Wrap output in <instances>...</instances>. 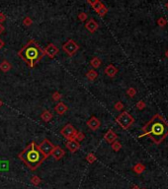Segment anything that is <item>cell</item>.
<instances>
[{
    "label": "cell",
    "mask_w": 168,
    "mask_h": 189,
    "mask_svg": "<svg viewBox=\"0 0 168 189\" xmlns=\"http://www.w3.org/2000/svg\"><path fill=\"white\" fill-rule=\"evenodd\" d=\"M52 100H55V102H58V100H60L61 99V94L60 93H58V92H55L54 94H52Z\"/></svg>",
    "instance_id": "f1b7e54d"
},
{
    "label": "cell",
    "mask_w": 168,
    "mask_h": 189,
    "mask_svg": "<svg viewBox=\"0 0 168 189\" xmlns=\"http://www.w3.org/2000/svg\"><path fill=\"white\" fill-rule=\"evenodd\" d=\"M165 6H166V8H167V9H168V2H167V3H166V5H165Z\"/></svg>",
    "instance_id": "ab89813d"
},
{
    "label": "cell",
    "mask_w": 168,
    "mask_h": 189,
    "mask_svg": "<svg viewBox=\"0 0 168 189\" xmlns=\"http://www.w3.org/2000/svg\"><path fill=\"white\" fill-rule=\"evenodd\" d=\"M86 161L89 162V164H93V162L96 161V156L94 155L93 153H89L86 156Z\"/></svg>",
    "instance_id": "603a6c76"
},
{
    "label": "cell",
    "mask_w": 168,
    "mask_h": 189,
    "mask_svg": "<svg viewBox=\"0 0 168 189\" xmlns=\"http://www.w3.org/2000/svg\"><path fill=\"white\" fill-rule=\"evenodd\" d=\"M11 64H10V62H8L7 60H3L0 63V70L2 71V72H4V73H6L8 72L10 69H11Z\"/></svg>",
    "instance_id": "e0dca14e"
},
{
    "label": "cell",
    "mask_w": 168,
    "mask_h": 189,
    "mask_svg": "<svg viewBox=\"0 0 168 189\" xmlns=\"http://www.w3.org/2000/svg\"><path fill=\"white\" fill-rule=\"evenodd\" d=\"M87 3H89V4L91 5V7L93 8V10L96 11V12H98L100 9L104 6V4H103L101 1H99V0H95V1H90V0H88Z\"/></svg>",
    "instance_id": "2e32d148"
},
{
    "label": "cell",
    "mask_w": 168,
    "mask_h": 189,
    "mask_svg": "<svg viewBox=\"0 0 168 189\" xmlns=\"http://www.w3.org/2000/svg\"><path fill=\"white\" fill-rule=\"evenodd\" d=\"M2 105H3V102H2V100H0V107H1V106H2Z\"/></svg>",
    "instance_id": "f35d334b"
},
{
    "label": "cell",
    "mask_w": 168,
    "mask_h": 189,
    "mask_svg": "<svg viewBox=\"0 0 168 189\" xmlns=\"http://www.w3.org/2000/svg\"><path fill=\"white\" fill-rule=\"evenodd\" d=\"M107 12H108V8L104 5L101 9H100V10H99L98 12H97V13H98V15H99L100 17H104L105 15L107 14Z\"/></svg>",
    "instance_id": "4316f807"
},
{
    "label": "cell",
    "mask_w": 168,
    "mask_h": 189,
    "mask_svg": "<svg viewBox=\"0 0 168 189\" xmlns=\"http://www.w3.org/2000/svg\"><path fill=\"white\" fill-rule=\"evenodd\" d=\"M41 181H42V180H41V178L39 176H37V175H34L33 177H32L31 178V182H32V184L33 185H35V186H38L41 183Z\"/></svg>",
    "instance_id": "cb8c5ba5"
},
{
    "label": "cell",
    "mask_w": 168,
    "mask_h": 189,
    "mask_svg": "<svg viewBox=\"0 0 168 189\" xmlns=\"http://www.w3.org/2000/svg\"><path fill=\"white\" fill-rule=\"evenodd\" d=\"M145 170V167H144V165L143 164H135L134 168H132V170L135 171V173H137V174H140L143 171Z\"/></svg>",
    "instance_id": "44dd1931"
},
{
    "label": "cell",
    "mask_w": 168,
    "mask_h": 189,
    "mask_svg": "<svg viewBox=\"0 0 168 189\" xmlns=\"http://www.w3.org/2000/svg\"><path fill=\"white\" fill-rule=\"evenodd\" d=\"M157 24L160 27H164V26H166V24H167V22H166V19H165V18H163V17H161V18H159V19L157 20Z\"/></svg>",
    "instance_id": "4dcf8cb0"
},
{
    "label": "cell",
    "mask_w": 168,
    "mask_h": 189,
    "mask_svg": "<svg viewBox=\"0 0 168 189\" xmlns=\"http://www.w3.org/2000/svg\"><path fill=\"white\" fill-rule=\"evenodd\" d=\"M6 20V16H5L4 13H0V24H2L4 21Z\"/></svg>",
    "instance_id": "836d02e7"
},
{
    "label": "cell",
    "mask_w": 168,
    "mask_h": 189,
    "mask_svg": "<svg viewBox=\"0 0 168 189\" xmlns=\"http://www.w3.org/2000/svg\"><path fill=\"white\" fill-rule=\"evenodd\" d=\"M116 121L120 124V126L122 127L123 129H128L129 127L132 126V123L135 122V119L129 112L123 111L122 113L116 118Z\"/></svg>",
    "instance_id": "277c9868"
},
{
    "label": "cell",
    "mask_w": 168,
    "mask_h": 189,
    "mask_svg": "<svg viewBox=\"0 0 168 189\" xmlns=\"http://www.w3.org/2000/svg\"><path fill=\"white\" fill-rule=\"evenodd\" d=\"M132 189H140V188L138 187V186H137V185H134V186H132Z\"/></svg>",
    "instance_id": "8d00e7d4"
},
{
    "label": "cell",
    "mask_w": 168,
    "mask_h": 189,
    "mask_svg": "<svg viewBox=\"0 0 168 189\" xmlns=\"http://www.w3.org/2000/svg\"><path fill=\"white\" fill-rule=\"evenodd\" d=\"M98 28H99L98 23H97L94 19H90L86 24H85V29L90 32H95L97 30H98Z\"/></svg>",
    "instance_id": "7c38bea8"
},
{
    "label": "cell",
    "mask_w": 168,
    "mask_h": 189,
    "mask_svg": "<svg viewBox=\"0 0 168 189\" xmlns=\"http://www.w3.org/2000/svg\"><path fill=\"white\" fill-rule=\"evenodd\" d=\"M121 148H122V144H121L120 142L115 141L112 143V149H113L115 152H119V151L121 150Z\"/></svg>",
    "instance_id": "7402d4cb"
},
{
    "label": "cell",
    "mask_w": 168,
    "mask_h": 189,
    "mask_svg": "<svg viewBox=\"0 0 168 189\" xmlns=\"http://www.w3.org/2000/svg\"><path fill=\"white\" fill-rule=\"evenodd\" d=\"M87 18H88L87 14L84 13V12H82V13H80V14L78 15V20L81 21V22H84V21H86Z\"/></svg>",
    "instance_id": "f546056e"
},
{
    "label": "cell",
    "mask_w": 168,
    "mask_h": 189,
    "mask_svg": "<svg viewBox=\"0 0 168 189\" xmlns=\"http://www.w3.org/2000/svg\"><path fill=\"white\" fill-rule=\"evenodd\" d=\"M32 24H33V20L31 19L30 17H26L24 20H23V25L26 26V27H29L31 26Z\"/></svg>",
    "instance_id": "83f0119b"
},
{
    "label": "cell",
    "mask_w": 168,
    "mask_h": 189,
    "mask_svg": "<svg viewBox=\"0 0 168 189\" xmlns=\"http://www.w3.org/2000/svg\"><path fill=\"white\" fill-rule=\"evenodd\" d=\"M168 135V122L160 115H155L143 127V134L140 137L148 136L156 144L161 143Z\"/></svg>",
    "instance_id": "6da1fadb"
},
{
    "label": "cell",
    "mask_w": 168,
    "mask_h": 189,
    "mask_svg": "<svg viewBox=\"0 0 168 189\" xmlns=\"http://www.w3.org/2000/svg\"><path fill=\"white\" fill-rule=\"evenodd\" d=\"M165 55H166V57L168 58V49L166 50V52H165Z\"/></svg>",
    "instance_id": "74e56055"
},
{
    "label": "cell",
    "mask_w": 168,
    "mask_h": 189,
    "mask_svg": "<svg viewBox=\"0 0 168 189\" xmlns=\"http://www.w3.org/2000/svg\"><path fill=\"white\" fill-rule=\"evenodd\" d=\"M79 49V45L75 43L73 40H68L63 45V50L67 53V55L72 56L74 55L77 50Z\"/></svg>",
    "instance_id": "52a82bcc"
},
{
    "label": "cell",
    "mask_w": 168,
    "mask_h": 189,
    "mask_svg": "<svg viewBox=\"0 0 168 189\" xmlns=\"http://www.w3.org/2000/svg\"><path fill=\"white\" fill-rule=\"evenodd\" d=\"M18 158L21 159L31 170H36L46 159V157L41 152L39 145H37L35 142H31V143L19 154Z\"/></svg>",
    "instance_id": "7a4b0ae2"
},
{
    "label": "cell",
    "mask_w": 168,
    "mask_h": 189,
    "mask_svg": "<svg viewBox=\"0 0 168 189\" xmlns=\"http://www.w3.org/2000/svg\"></svg>",
    "instance_id": "60d3db41"
},
{
    "label": "cell",
    "mask_w": 168,
    "mask_h": 189,
    "mask_svg": "<svg viewBox=\"0 0 168 189\" xmlns=\"http://www.w3.org/2000/svg\"><path fill=\"white\" fill-rule=\"evenodd\" d=\"M127 94H128L129 97H134L135 94H137V91H135V88H129L128 90H127Z\"/></svg>",
    "instance_id": "d4e9b609"
},
{
    "label": "cell",
    "mask_w": 168,
    "mask_h": 189,
    "mask_svg": "<svg viewBox=\"0 0 168 189\" xmlns=\"http://www.w3.org/2000/svg\"><path fill=\"white\" fill-rule=\"evenodd\" d=\"M117 138H118V135L112 129L108 130L107 133H106V134L104 135V139L108 142V143H110V144H112L113 142L116 141Z\"/></svg>",
    "instance_id": "4fadbf2b"
},
{
    "label": "cell",
    "mask_w": 168,
    "mask_h": 189,
    "mask_svg": "<svg viewBox=\"0 0 168 189\" xmlns=\"http://www.w3.org/2000/svg\"><path fill=\"white\" fill-rule=\"evenodd\" d=\"M44 51H45V55H48L49 58H55L60 50H58V48L54 43H49L48 45L45 47Z\"/></svg>",
    "instance_id": "ba28073f"
},
{
    "label": "cell",
    "mask_w": 168,
    "mask_h": 189,
    "mask_svg": "<svg viewBox=\"0 0 168 189\" xmlns=\"http://www.w3.org/2000/svg\"><path fill=\"white\" fill-rule=\"evenodd\" d=\"M39 148L41 152L46 157V159H48L49 157L52 155V150L55 149V146L49 139H44L43 142H41V145H39Z\"/></svg>",
    "instance_id": "8992f818"
},
{
    "label": "cell",
    "mask_w": 168,
    "mask_h": 189,
    "mask_svg": "<svg viewBox=\"0 0 168 189\" xmlns=\"http://www.w3.org/2000/svg\"><path fill=\"white\" fill-rule=\"evenodd\" d=\"M137 107L140 109V110H141V109H143L145 107V103H144L143 100H140V102L137 103Z\"/></svg>",
    "instance_id": "d6a6232c"
},
{
    "label": "cell",
    "mask_w": 168,
    "mask_h": 189,
    "mask_svg": "<svg viewBox=\"0 0 168 189\" xmlns=\"http://www.w3.org/2000/svg\"><path fill=\"white\" fill-rule=\"evenodd\" d=\"M85 76H86V78L89 80V81H94V80L98 77V73H97L94 69H91V70L88 71Z\"/></svg>",
    "instance_id": "d6986e66"
},
{
    "label": "cell",
    "mask_w": 168,
    "mask_h": 189,
    "mask_svg": "<svg viewBox=\"0 0 168 189\" xmlns=\"http://www.w3.org/2000/svg\"><path fill=\"white\" fill-rule=\"evenodd\" d=\"M77 130L72 126V124H66L63 129L60 130V134L63 136L64 138H66L67 140H74L75 136L77 134Z\"/></svg>",
    "instance_id": "5b68a950"
},
{
    "label": "cell",
    "mask_w": 168,
    "mask_h": 189,
    "mask_svg": "<svg viewBox=\"0 0 168 189\" xmlns=\"http://www.w3.org/2000/svg\"><path fill=\"white\" fill-rule=\"evenodd\" d=\"M66 148L67 150H69V152L75 153L76 151H78L79 148H80V143H78L76 140H67Z\"/></svg>",
    "instance_id": "8fae6325"
},
{
    "label": "cell",
    "mask_w": 168,
    "mask_h": 189,
    "mask_svg": "<svg viewBox=\"0 0 168 189\" xmlns=\"http://www.w3.org/2000/svg\"><path fill=\"white\" fill-rule=\"evenodd\" d=\"M86 124H87V126L89 127L91 130H93V131H96L97 129H99L100 125H101V122H100V120L97 117L92 116L89 120L87 121Z\"/></svg>",
    "instance_id": "30bf717a"
},
{
    "label": "cell",
    "mask_w": 168,
    "mask_h": 189,
    "mask_svg": "<svg viewBox=\"0 0 168 189\" xmlns=\"http://www.w3.org/2000/svg\"><path fill=\"white\" fill-rule=\"evenodd\" d=\"M41 118H42L45 122H49V121L52 120V112H49V110H45V111H43L42 114H41Z\"/></svg>",
    "instance_id": "ac0fdd59"
},
{
    "label": "cell",
    "mask_w": 168,
    "mask_h": 189,
    "mask_svg": "<svg viewBox=\"0 0 168 189\" xmlns=\"http://www.w3.org/2000/svg\"><path fill=\"white\" fill-rule=\"evenodd\" d=\"M55 110L57 114L63 115L68 110V107H67V105L64 102H58L57 105L55 106Z\"/></svg>",
    "instance_id": "5bb4252c"
},
{
    "label": "cell",
    "mask_w": 168,
    "mask_h": 189,
    "mask_svg": "<svg viewBox=\"0 0 168 189\" xmlns=\"http://www.w3.org/2000/svg\"><path fill=\"white\" fill-rule=\"evenodd\" d=\"M117 73H118V69L114 66V65H112V64L108 65V66L105 68V74L107 76L111 77V78H113V77L116 76Z\"/></svg>",
    "instance_id": "9a60e30c"
},
{
    "label": "cell",
    "mask_w": 168,
    "mask_h": 189,
    "mask_svg": "<svg viewBox=\"0 0 168 189\" xmlns=\"http://www.w3.org/2000/svg\"><path fill=\"white\" fill-rule=\"evenodd\" d=\"M4 44H5V43H4V41H3V40H1V38H0V49H1V48H2V47H3V46H4Z\"/></svg>",
    "instance_id": "d590c367"
},
{
    "label": "cell",
    "mask_w": 168,
    "mask_h": 189,
    "mask_svg": "<svg viewBox=\"0 0 168 189\" xmlns=\"http://www.w3.org/2000/svg\"><path fill=\"white\" fill-rule=\"evenodd\" d=\"M84 139H85V135H84V133H82V132H77V134H76L74 140H76V141H77L78 143H79V142L83 141Z\"/></svg>",
    "instance_id": "484cf974"
},
{
    "label": "cell",
    "mask_w": 168,
    "mask_h": 189,
    "mask_svg": "<svg viewBox=\"0 0 168 189\" xmlns=\"http://www.w3.org/2000/svg\"><path fill=\"white\" fill-rule=\"evenodd\" d=\"M4 32H5V28H4V26L2 25V24H0V35L3 34Z\"/></svg>",
    "instance_id": "e575fe53"
},
{
    "label": "cell",
    "mask_w": 168,
    "mask_h": 189,
    "mask_svg": "<svg viewBox=\"0 0 168 189\" xmlns=\"http://www.w3.org/2000/svg\"><path fill=\"white\" fill-rule=\"evenodd\" d=\"M51 156L54 157V158L57 159V161H60V159H61L64 156H65V152H64V150L61 147H60V146H55V149L52 150Z\"/></svg>",
    "instance_id": "9c48e42d"
},
{
    "label": "cell",
    "mask_w": 168,
    "mask_h": 189,
    "mask_svg": "<svg viewBox=\"0 0 168 189\" xmlns=\"http://www.w3.org/2000/svg\"><path fill=\"white\" fill-rule=\"evenodd\" d=\"M90 64H91V66H92L93 68H99L100 66H101V64H102V61H101V59H100L99 57H93L92 59H91V61H90Z\"/></svg>",
    "instance_id": "ffe728a7"
},
{
    "label": "cell",
    "mask_w": 168,
    "mask_h": 189,
    "mask_svg": "<svg viewBox=\"0 0 168 189\" xmlns=\"http://www.w3.org/2000/svg\"><path fill=\"white\" fill-rule=\"evenodd\" d=\"M18 55L29 67L33 68L43 58V56L45 55V51L36 40H31L19 50Z\"/></svg>",
    "instance_id": "3957f363"
},
{
    "label": "cell",
    "mask_w": 168,
    "mask_h": 189,
    "mask_svg": "<svg viewBox=\"0 0 168 189\" xmlns=\"http://www.w3.org/2000/svg\"><path fill=\"white\" fill-rule=\"evenodd\" d=\"M114 108L116 109V110H122V109L124 108V105H123V102H118L115 103V105H114Z\"/></svg>",
    "instance_id": "1f68e13d"
}]
</instances>
